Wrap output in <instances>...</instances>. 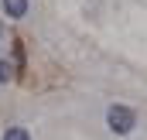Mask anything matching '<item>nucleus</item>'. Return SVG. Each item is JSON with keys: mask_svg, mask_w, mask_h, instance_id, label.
Masks as SVG:
<instances>
[{"mask_svg": "<svg viewBox=\"0 0 147 140\" xmlns=\"http://www.w3.org/2000/svg\"><path fill=\"white\" fill-rule=\"evenodd\" d=\"M106 127H110L113 133L127 137V133L137 127V116H134V109H127V106H110V109H106Z\"/></svg>", "mask_w": 147, "mask_h": 140, "instance_id": "f257e3e1", "label": "nucleus"}, {"mask_svg": "<svg viewBox=\"0 0 147 140\" xmlns=\"http://www.w3.org/2000/svg\"><path fill=\"white\" fill-rule=\"evenodd\" d=\"M3 10H7V17L21 21V17L28 14V0H3Z\"/></svg>", "mask_w": 147, "mask_h": 140, "instance_id": "f03ea898", "label": "nucleus"}, {"mask_svg": "<svg viewBox=\"0 0 147 140\" xmlns=\"http://www.w3.org/2000/svg\"><path fill=\"white\" fill-rule=\"evenodd\" d=\"M3 140H31V133H28L24 127H7V133H3Z\"/></svg>", "mask_w": 147, "mask_h": 140, "instance_id": "7ed1b4c3", "label": "nucleus"}, {"mask_svg": "<svg viewBox=\"0 0 147 140\" xmlns=\"http://www.w3.org/2000/svg\"><path fill=\"white\" fill-rule=\"evenodd\" d=\"M10 62H3V58H0V85H3V82H10Z\"/></svg>", "mask_w": 147, "mask_h": 140, "instance_id": "20e7f679", "label": "nucleus"}, {"mask_svg": "<svg viewBox=\"0 0 147 140\" xmlns=\"http://www.w3.org/2000/svg\"><path fill=\"white\" fill-rule=\"evenodd\" d=\"M0 34H3V24H0Z\"/></svg>", "mask_w": 147, "mask_h": 140, "instance_id": "39448f33", "label": "nucleus"}]
</instances>
